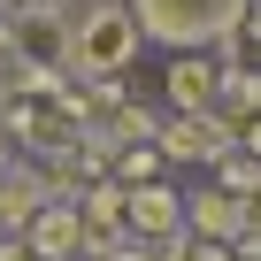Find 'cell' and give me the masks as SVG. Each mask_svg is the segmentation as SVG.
Wrapping results in <instances>:
<instances>
[{
  "label": "cell",
  "instance_id": "cell-1",
  "mask_svg": "<svg viewBox=\"0 0 261 261\" xmlns=\"http://www.w3.org/2000/svg\"><path fill=\"white\" fill-rule=\"evenodd\" d=\"M139 16L123 8V0H85V8L69 16V77L77 85H108L123 77L130 62H139Z\"/></svg>",
  "mask_w": 261,
  "mask_h": 261
},
{
  "label": "cell",
  "instance_id": "cell-2",
  "mask_svg": "<svg viewBox=\"0 0 261 261\" xmlns=\"http://www.w3.org/2000/svg\"><path fill=\"white\" fill-rule=\"evenodd\" d=\"M154 46H223L238 39L246 0H123Z\"/></svg>",
  "mask_w": 261,
  "mask_h": 261
},
{
  "label": "cell",
  "instance_id": "cell-3",
  "mask_svg": "<svg viewBox=\"0 0 261 261\" xmlns=\"http://www.w3.org/2000/svg\"><path fill=\"white\" fill-rule=\"evenodd\" d=\"M0 31H8L16 62L69 69V16H62V0H8V8H0Z\"/></svg>",
  "mask_w": 261,
  "mask_h": 261
},
{
  "label": "cell",
  "instance_id": "cell-4",
  "mask_svg": "<svg viewBox=\"0 0 261 261\" xmlns=\"http://www.w3.org/2000/svg\"><path fill=\"white\" fill-rule=\"evenodd\" d=\"M23 246H31V261H77L85 253V215H77V200H39L31 215H23V230H16Z\"/></svg>",
  "mask_w": 261,
  "mask_h": 261
},
{
  "label": "cell",
  "instance_id": "cell-5",
  "mask_svg": "<svg viewBox=\"0 0 261 261\" xmlns=\"http://www.w3.org/2000/svg\"><path fill=\"white\" fill-rule=\"evenodd\" d=\"M123 230L139 238V246L177 238V230H185V192H177L169 177H154V185H123Z\"/></svg>",
  "mask_w": 261,
  "mask_h": 261
},
{
  "label": "cell",
  "instance_id": "cell-6",
  "mask_svg": "<svg viewBox=\"0 0 261 261\" xmlns=\"http://www.w3.org/2000/svg\"><path fill=\"white\" fill-rule=\"evenodd\" d=\"M185 230H192V238H230V246H238V192L200 185V192L185 200Z\"/></svg>",
  "mask_w": 261,
  "mask_h": 261
},
{
  "label": "cell",
  "instance_id": "cell-7",
  "mask_svg": "<svg viewBox=\"0 0 261 261\" xmlns=\"http://www.w3.org/2000/svg\"><path fill=\"white\" fill-rule=\"evenodd\" d=\"M215 85H223V77H215V62H207V54H177V62H169V108H177V115L207 108V100H215Z\"/></svg>",
  "mask_w": 261,
  "mask_h": 261
},
{
  "label": "cell",
  "instance_id": "cell-8",
  "mask_svg": "<svg viewBox=\"0 0 261 261\" xmlns=\"http://www.w3.org/2000/svg\"><path fill=\"white\" fill-rule=\"evenodd\" d=\"M46 200V185H39V169H0V230H23V215Z\"/></svg>",
  "mask_w": 261,
  "mask_h": 261
},
{
  "label": "cell",
  "instance_id": "cell-9",
  "mask_svg": "<svg viewBox=\"0 0 261 261\" xmlns=\"http://www.w3.org/2000/svg\"><path fill=\"white\" fill-rule=\"evenodd\" d=\"M238 253H261V177L238 192Z\"/></svg>",
  "mask_w": 261,
  "mask_h": 261
},
{
  "label": "cell",
  "instance_id": "cell-10",
  "mask_svg": "<svg viewBox=\"0 0 261 261\" xmlns=\"http://www.w3.org/2000/svg\"><path fill=\"white\" fill-rule=\"evenodd\" d=\"M230 146H238V154H253V162H261V115H246V123H238V139H230Z\"/></svg>",
  "mask_w": 261,
  "mask_h": 261
},
{
  "label": "cell",
  "instance_id": "cell-11",
  "mask_svg": "<svg viewBox=\"0 0 261 261\" xmlns=\"http://www.w3.org/2000/svg\"><path fill=\"white\" fill-rule=\"evenodd\" d=\"M100 261H154V246H123V238H115V246H108Z\"/></svg>",
  "mask_w": 261,
  "mask_h": 261
},
{
  "label": "cell",
  "instance_id": "cell-12",
  "mask_svg": "<svg viewBox=\"0 0 261 261\" xmlns=\"http://www.w3.org/2000/svg\"><path fill=\"white\" fill-rule=\"evenodd\" d=\"M0 261H31V246H23L16 230H0Z\"/></svg>",
  "mask_w": 261,
  "mask_h": 261
}]
</instances>
